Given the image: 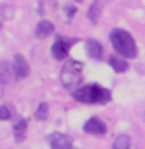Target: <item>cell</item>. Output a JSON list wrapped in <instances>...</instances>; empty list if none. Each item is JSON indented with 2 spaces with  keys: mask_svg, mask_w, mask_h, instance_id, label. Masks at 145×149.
I'll return each instance as SVG.
<instances>
[{
  "mask_svg": "<svg viewBox=\"0 0 145 149\" xmlns=\"http://www.w3.org/2000/svg\"><path fill=\"white\" fill-rule=\"evenodd\" d=\"M74 98L81 101V103H90V105H103V103L110 101V90L103 88L99 85L92 83V85H85L77 90H74Z\"/></svg>",
  "mask_w": 145,
  "mask_h": 149,
  "instance_id": "obj_1",
  "label": "cell"
},
{
  "mask_svg": "<svg viewBox=\"0 0 145 149\" xmlns=\"http://www.w3.org/2000/svg\"><path fill=\"white\" fill-rule=\"evenodd\" d=\"M110 42H112L114 50L125 59H134L138 54V48H136V42L132 39V35L129 31L121 30V28H116V30L110 31Z\"/></svg>",
  "mask_w": 145,
  "mask_h": 149,
  "instance_id": "obj_2",
  "label": "cell"
},
{
  "mask_svg": "<svg viewBox=\"0 0 145 149\" xmlns=\"http://www.w3.org/2000/svg\"><path fill=\"white\" fill-rule=\"evenodd\" d=\"M83 81V65L79 61H66V65L61 70V83L68 90H77V87Z\"/></svg>",
  "mask_w": 145,
  "mask_h": 149,
  "instance_id": "obj_3",
  "label": "cell"
},
{
  "mask_svg": "<svg viewBox=\"0 0 145 149\" xmlns=\"http://www.w3.org/2000/svg\"><path fill=\"white\" fill-rule=\"evenodd\" d=\"M48 144L51 149H75L74 142L70 136L66 134H61V133H53L48 136Z\"/></svg>",
  "mask_w": 145,
  "mask_h": 149,
  "instance_id": "obj_4",
  "label": "cell"
},
{
  "mask_svg": "<svg viewBox=\"0 0 145 149\" xmlns=\"http://www.w3.org/2000/svg\"><path fill=\"white\" fill-rule=\"evenodd\" d=\"M72 44H74V41H70V39L57 37L55 42L51 44V55H53L55 59H65L68 55V50H70Z\"/></svg>",
  "mask_w": 145,
  "mask_h": 149,
  "instance_id": "obj_5",
  "label": "cell"
},
{
  "mask_svg": "<svg viewBox=\"0 0 145 149\" xmlns=\"http://www.w3.org/2000/svg\"><path fill=\"white\" fill-rule=\"evenodd\" d=\"M28 74H30V65H28V61L24 59V55L17 54L13 57V76L17 79H24V77H28Z\"/></svg>",
  "mask_w": 145,
  "mask_h": 149,
  "instance_id": "obj_6",
  "label": "cell"
},
{
  "mask_svg": "<svg viewBox=\"0 0 145 149\" xmlns=\"http://www.w3.org/2000/svg\"><path fill=\"white\" fill-rule=\"evenodd\" d=\"M85 133H88V134H105L107 133V127H105V123L101 122L99 118H90L88 122L85 123Z\"/></svg>",
  "mask_w": 145,
  "mask_h": 149,
  "instance_id": "obj_7",
  "label": "cell"
},
{
  "mask_svg": "<svg viewBox=\"0 0 145 149\" xmlns=\"http://www.w3.org/2000/svg\"><path fill=\"white\" fill-rule=\"evenodd\" d=\"M86 54H88L90 59L99 61L101 55H103V46L96 41V39H88V41H86Z\"/></svg>",
  "mask_w": 145,
  "mask_h": 149,
  "instance_id": "obj_8",
  "label": "cell"
},
{
  "mask_svg": "<svg viewBox=\"0 0 145 149\" xmlns=\"http://www.w3.org/2000/svg\"><path fill=\"white\" fill-rule=\"evenodd\" d=\"M51 33H53V24H51L50 20H40L39 24H37L35 35L39 39H46V37H50Z\"/></svg>",
  "mask_w": 145,
  "mask_h": 149,
  "instance_id": "obj_9",
  "label": "cell"
},
{
  "mask_svg": "<svg viewBox=\"0 0 145 149\" xmlns=\"http://www.w3.org/2000/svg\"><path fill=\"white\" fill-rule=\"evenodd\" d=\"M108 63H110V66H112L118 74H123V72L129 70V65H127V61L121 59V57H118V55H112V57L108 59Z\"/></svg>",
  "mask_w": 145,
  "mask_h": 149,
  "instance_id": "obj_10",
  "label": "cell"
},
{
  "mask_svg": "<svg viewBox=\"0 0 145 149\" xmlns=\"http://www.w3.org/2000/svg\"><path fill=\"white\" fill-rule=\"evenodd\" d=\"M101 4H103V0H94V4H92V6H90V9H88V19L94 22V24H97V20H99Z\"/></svg>",
  "mask_w": 145,
  "mask_h": 149,
  "instance_id": "obj_11",
  "label": "cell"
},
{
  "mask_svg": "<svg viewBox=\"0 0 145 149\" xmlns=\"http://www.w3.org/2000/svg\"><path fill=\"white\" fill-rule=\"evenodd\" d=\"M26 127H28L26 120H19V122L15 123V127H13V133H15V140H17V142H22V140H24Z\"/></svg>",
  "mask_w": 145,
  "mask_h": 149,
  "instance_id": "obj_12",
  "label": "cell"
},
{
  "mask_svg": "<svg viewBox=\"0 0 145 149\" xmlns=\"http://www.w3.org/2000/svg\"><path fill=\"white\" fill-rule=\"evenodd\" d=\"M112 149H132V142H130V138L127 134H121V136H118V138L114 140Z\"/></svg>",
  "mask_w": 145,
  "mask_h": 149,
  "instance_id": "obj_13",
  "label": "cell"
},
{
  "mask_svg": "<svg viewBox=\"0 0 145 149\" xmlns=\"http://www.w3.org/2000/svg\"><path fill=\"white\" fill-rule=\"evenodd\" d=\"M35 118L39 120V122H42V120L48 118V105H46V103H40L39 105L37 112H35Z\"/></svg>",
  "mask_w": 145,
  "mask_h": 149,
  "instance_id": "obj_14",
  "label": "cell"
},
{
  "mask_svg": "<svg viewBox=\"0 0 145 149\" xmlns=\"http://www.w3.org/2000/svg\"><path fill=\"white\" fill-rule=\"evenodd\" d=\"M9 116H11L9 109L6 107V105H2V107H0V118H2V120H9Z\"/></svg>",
  "mask_w": 145,
  "mask_h": 149,
  "instance_id": "obj_15",
  "label": "cell"
},
{
  "mask_svg": "<svg viewBox=\"0 0 145 149\" xmlns=\"http://www.w3.org/2000/svg\"><path fill=\"white\" fill-rule=\"evenodd\" d=\"M2 83H8V65L2 63Z\"/></svg>",
  "mask_w": 145,
  "mask_h": 149,
  "instance_id": "obj_16",
  "label": "cell"
},
{
  "mask_svg": "<svg viewBox=\"0 0 145 149\" xmlns=\"http://www.w3.org/2000/svg\"><path fill=\"white\" fill-rule=\"evenodd\" d=\"M66 13H68V19H72V17L75 15V8H72V6H68V8H66Z\"/></svg>",
  "mask_w": 145,
  "mask_h": 149,
  "instance_id": "obj_17",
  "label": "cell"
},
{
  "mask_svg": "<svg viewBox=\"0 0 145 149\" xmlns=\"http://www.w3.org/2000/svg\"><path fill=\"white\" fill-rule=\"evenodd\" d=\"M77 2H81V0H77Z\"/></svg>",
  "mask_w": 145,
  "mask_h": 149,
  "instance_id": "obj_18",
  "label": "cell"
}]
</instances>
